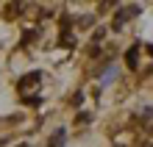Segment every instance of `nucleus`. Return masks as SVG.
Wrapping results in <instances>:
<instances>
[{"label": "nucleus", "instance_id": "1", "mask_svg": "<svg viewBox=\"0 0 153 147\" xmlns=\"http://www.w3.org/2000/svg\"><path fill=\"white\" fill-rule=\"evenodd\" d=\"M134 14H139V6H128V8H120V11H117V17H114V28H123V22H125V20H131Z\"/></svg>", "mask_w": 153, "mask_h": 147}, {"label": "nucleus", "instance_id": "2", "mask_svg": "<svg viewBox=\"0 0 153 147\" xmlns=\"http://www.w3.org/2000/svg\"><path fill=\"white\" fill-rule=\"evenodd\" d=\"M137 56H139V44H134V47L128 50V56H125V58H128V67H131V69H137Z\"/></svg>", "mask_w": 153, "mask_h": 147}, {"label": "nucleus", "instance_id": "3", "mask_svg": "<svg viewBox=\"0 0 153 147\" xmlns=\"http://www.w3.org/2000/svg\"><path fill=\"white\" fill-rule=\"evenodd\" d=\"M36 83H39V72H31V75H25V78H22V89L36 86Z\"/></svg>", "mask_w": 153, "mask_h": 147}, {"label": "nucleus", "instance_id": "4", "mask_svg": "<svg viewBox=\"0 0 153 147\" xmlns=\"http://www.w3.org/2000/svg\"><path fill=\"white\" fill-rule=\"evenodd\" d=\"M148 53H150V56H153V44H150V47H148Z\"/></svg>", "mask_w": 153, "mask_h": 147}]
</instances>
